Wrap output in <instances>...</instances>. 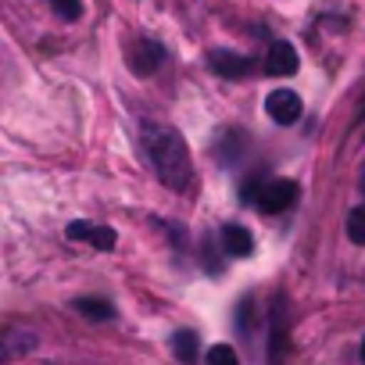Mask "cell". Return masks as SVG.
I'll return each mask as SVG.
<instances>
[{
	"instance_id": "cell-1",
	"label": "cell",
	"mask_w": 365,
	"mask_h": 365,
	"mask_svg": "<svg viewBox=\"0 0 365 365\" xmlns=\"http://www.w3.org/2000/svg\"><path fill=\"white\" fill-rule=\"evenodd\" d=\"M140 136H143L147 158H150V165H154V172H158V179L165 182V187L175 190V194L190 190L194 165H190V147L179 136V129L161 125V122H143Z\"/></svg>"
},
{
	"instance_id": "cell-2",
	"label": "cell",
	"mask_w": 365,
	"mask_h": 365,
	"mask_svg": "<svg viewBox=\"0 0 365 365\" xmlns=\"http://www.w3.org/2000/svg\"><path fill=\"white\" fill-rule=\"evenodd\" d=\"M297 194H301V187L294 179H269V182H262V190L255 197V208L262 215H283L287 208L297 205Z\"/></svg>"
},
{
	"instance_id": "cell-3",
	"label": "cell",
	"mask_w": 365,
	"mask_h": 365,
	"mask_svg": "<svg viewBox=\"0 0 365 365\" xmlns=\"http://www.w3.org/2000/svg\"><path fill=\"white\" fill-rule=\"evenodd\" d=\"M36 333L33 329H22V326H0V365L8 361H19V358H29L36 351Z\"/></svg>"
},
{
	"instance_id": "cell-4",
	"label": "cell",
	"mask_w": 365,
	"mask_h": 365,
	"mask_svg": "<svg viewBox=\"0 0 365 365\" xmlns=\"http://www.w3.org/2000/svg\"><path fill=\"white\" fill-rule=\"evenodd\" d=\"M125 61H129V68H133L136 76H154V72L165 65V47H161L158 40L143 36V40H136V43L125 51Z\"/></svg>"
},
{
	"instance_id": "cell-5",
	"label": "cell",
	"mask_w": 365,
	"mask_h": 365,
	"mask_svg": "<svg viewBox=\"0 0 365 365\" xmlns=\"http://www.w3.org/2000/svg\"><path fill=\"white\" fill-rule=\"evenodd\" d=\"M65 237L68 240H79V244H90L93 251H115V244H118V233L111 226H97V222H86V219L68 222Z\"/></svg>"
},
{
	"instance_id": "cell-6",
	"label": "cell",
	"mask_w": 365,
	"mask_h": 365,
	"mask_svg": "<svg viewBox=\"0 0 365 365\" xmlns=\"http://www.w3.org/2000/svg\"><path fill=\"white\" fill-rule=\"evenodd\" d=\"M287 351V297L283 290H276L272 308H269V361L279 365Z\"/></svg>"
},
{
	"instance_id": "cell-7",
	"label": "cell",
	"mask_w": 365,
	"mask_h": 365,
	"mask_svg": "<svg viewBox=\"0 0 365 365\" xmlns=\"http://www.w3.org/2000/svg\"><path fill=\"white\" fill-rule=\"evenodd\" d=\"M208 65H212V72L222 76V79H247V76L258 68L255 58L237 54V51H212V54H208Z\"/></svg>"
},
{
	"instance_id": "cell-8",
	"label": "cell",
	"mask_w": 365,
	"mask_h": 365,
	"mask_svg": "<svg viewBox=\"0 0 365 365\" xmlns=\"http://www.w3.org/2000/svg\"><path fill=\"white\" fill-rule=\"evenodd\" d=\"M265 111H269V118L276 122V125H294L297 118H301V111H304V104H301V97L294 93V90H272L269 97H265Z\"/></svg>"
},
{
	"instance_id": "cell-9",
	"label": "cell",
	"mask_w": 365,
	"mask_h": 365,
	"mask_svg": "<svg viewBox=\"0 0 365 365\" xmlns=\"http://www.w3.org/2000/svg\"><path fill=\"white\" fill-rule=\"evenodd\" d=\"M297 51L287 43V40H276L272 47H269V54H265V72L269 76H294L297 72Z\"/></svg>"
},
{
	"instance_id": "cell-10",
	"label": "cell",
	"mask_w": 365,
	"mask_h": 365,
	"mask_svg": "<svg viewBox=\"0 0 365 365\" xmlns=\"http://www.w3.org/2000/svg\"><path fill=\"white\" fill-rule=\"evenodd\" d=\"M222 251L233 255V258H251L255 251V237L247 226H237V222H226L222 226Z\"/></svg>"
},
{
	"instance_id": "cell-11",
	"label": "cell",
	"mask_w": 365,
	"mask_h": 365,
	"mask_svg": "<svg viewBox=\"0 0 365 365\" xmlns=\"http://www.w3.org/2000/svg\"><path fill=\"white\" fill-rule=\"evenodd\" d=\"M244 147H247L244 129H226V133L219 136V143H215V158H219L222 165H237V161L244 158Z\"/></svg>"
},
{
	"instance_id": "cell-12",
	"label": "cell",
	"mask_w": 365,
	"mask_h": 365,
	"mask_svg": "<svg viewBox=\"0 0 365 365\" xmlns=\"http://www.w3.org/2000/svg\"><path fill=\"white\" fill-rule=\"evenodd\" d=\"M197 344H201V336L194 329H175L172 333V354L182 365H197Z\"/></svg>"
},
{
	"instance_id": "cell-13",
	"label": "cell",
	"mask_w": 365,
	"mask_h": 365,
	"mask_svg": "<svg viewBox=\"0 0 365 365\" xmlns=\"http://www.w3.org/2000/svg\"><path fill=\"white\" fill-rule=\"evenodd\" d=\"M76 312L90 322H111L115 319V304L108 297H79L76 301Z\"/></svg>"
},
{
	"instance_id": "cell-14",
	"label": "cell",
	"mask_w": 365,
	"mask_h": 365,
	"mask_svg": "<svg viewBox=\"0 0 365 365\" xmlns=\"http://www.w3.org/2000/svg\"><path fill=\"white\" fill-rule=\"evenodd\" d=\"M258 308H255V297L251 294H244L240 297V304H237V312H233V322H237V333L244 336V340H255V315Z\"/></svg>"
},
{
	"instance_id": "cell-15",
	"label": "cell",
	"mask_w": 365,
	"mask_h": 365,
	"mask_svg": "<svg viewBox=\"0 0 365 365\" xmlns=\"http://www.w3.org/2000/svg\"><path fill=\"white\" fill-rule=\"evenodd\" d=\"M347 240L365 247V205H358L351 215H347Z\"/></svg>"
},
{
	"instance_id": "cell-16",
	"label": "cell",
	"mask_w": 365,
	"mask_h": 365,
	"mask_svg": "<svg viewBox=\"0 0 365 365\" xmlns=\"http://www.w3.org/2000/svg\"><path fill=\"white\" fill-rule=\"evenodd\" d=\"M205 361L208 365H240V354L230 344H215V347H208V358Z\"/></svg>"
},
{
	"instance_id": "cell-17",
	"label": "cell",
	"mask_w": 365,
	"mask_h": 365,
	"mask_svg": "<svg viewBox=\"0 0 365 365\" xmlns=\"http://www.w3.org/2000/svg\"><path fill=\"white\" fill-rule=\"evenodd\" d=\"M51 8H54L58 19H65V22H79V19H83V0H51Z\"/></svg>"
},
{
	"instance_id": "cell-18",
	"label": "cell",
	"mask_w": 365,
	"mask_h": 365,
	"mask_svg": "<svg viewBox=\"0 0 365 365\" xmlns=\"http://www.w3.org/2000/svg\"><path fill=\"white\" fill-rule=\"evenodd\" d=\"M201 255H205V262H208V272H219V258H215V244H212V233H205V240H201Z\"/></svg>"
},
{
	"instance_id": "cell-19",
	"label": "cell",
	"mask_w": 365,
	"mask_h": 365,
	"mask_svg": "<svg viewBox=\"0 0 365 365\" xmlns=\"http://www.w3.org/2000/svg\"><path fill=\"white\" fill-rule=\"evenodd\" d=\"M361 190H365V161H361Z\"/></svg>"
},
{
	"instance_id": "cell-20",
	"label": "cell",
	"mask_w": 365,
	"mask_h": 365,
	"mask_svg": "<svg viewBox=\"0 0 365 365\" xmlns=\"http://www.w3.org/2000/svg\"><path fill=\"white\" fill-rule=\"evenodd\" d=\"M361 361H365V340H361Z\"/></svg>"
}]
</instances>
